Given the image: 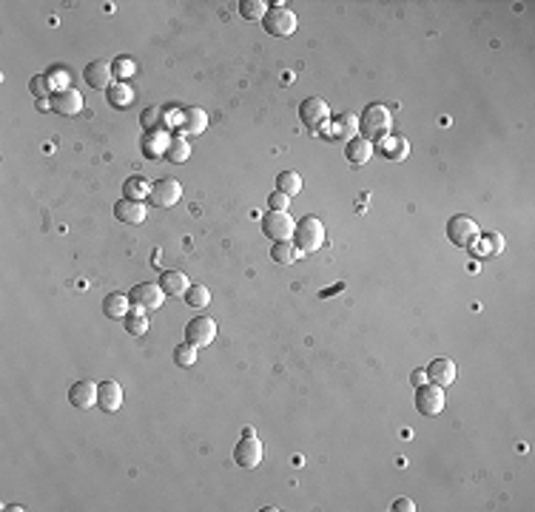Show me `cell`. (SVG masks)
Masks as SVG:
<instances>
[{"label": "cell", "mask_w": 535, "mask_h": 512, "mask_svg": "<svg viewBox=\"0 0 535 512\" xmlns=\"http://www.w3.org/2000/svg\"><path fill=\"white\" fill-rule=\"evenodd\" d=\"M390 128H393V117H390V111H387L382 103H370V106H365V111L359 114V137H365V140H370V143L387 137Z\"/></svg>", "instance_id": "6da1fadb"}, {"label": "cell", "mask_w": 535, "mask_h": 512, "mask_svg": "<svg viewBox=\"0 0 535 512\" xmlns=\"http://www.w3.org/2000/svg\"><path fill=\"white\" fill-rule=\"evenodd\" d=\"M293 245L299 248V254H316L325 245V225H322V220H316L313 214L302 217L296 222V231H293Z\"/></svg>", "instance_id": "7a4b0ae2"}, {"label": "cell", "mask_w": 535, "mask_h": 512, "mask_svg": "<svg viewBox=\"0 0 535 512\" xmlns=\"http://www.w3.org/2000/svg\"><path fill=\"white\" fill-rule=\"evenodd\" d=\"M479 237H482V228L476 225L473 217L456 214V217L447 220V240H450L456 248H473Z\"/></svg>", "instance_id": "3957f363"}, {"label": "cell", "mask_w": 535, "mask_h": 512, "mask_svg": "<svg viewBox=\"0 0 535 512\" xmlns=\"http://www.w3.org/2000/svg\"><path fill=\"white\" fill-rule=\"evenodd\" d=\"M263 26L273 37H290L296 31V14L285 3H273L265 11V17H263Z\"/></svg>", "instance_id": "277c9868"}, {"label": "cell", "mask_w": 535, "mask_h": 512, "mask_svg": "<svg viewBox=\"0 0 535 512\" xmlns=\"http://www.w3.org/2000/svg\"><path fill=\"white\" fill-rule=\"evenodd\" d=\"M293 231H296V222L287 211H270L268 208L263 214V234L273 242H282V240H293Z\"/></svg>", "instance_id": "5b68a950"}, {"label": "cell", "mask_w": 535, "mask_h": 512, "mask_svg": "<svg viewBox=\"0 0 535 512\" xmlns=\"http://www.w3.org/2000/svg\"><path fill=\"white\" fill-rule=\"evenodd\" d=\"M183 197V185L171 177H163L157 183H151V194H148V203L154 208H174Z\"/></svg>", "instance_id": "8992f818"}, {"label": "cell", "mask_w": 535, "mask_h": 512, "mask_svg": "<svg viewBox=\"0 0 535 512\" xmlns=\"http://www.w3.org/2000/svg\"><path fill=\"white\" fill-rule=\"evenodd\" d=\"M214 339H217V322L211 316H197V319H191L185 324V342L191 347H197V350L208 347Z\"/></svg>", "instance_id": "52a82bcc"}, {"label": "cell", "mask_w": 535, "mask_h": 512, "mask_svg": "<svg viewBox=\"0 0 535 512\" xmlns=\"http://www.w3.org/2000/svg\"><path fill=\"white\" fill-rule=\"evenodd\" d=\"M447 399H444V387L439 384H422L416 387V410L422 416H439L444 410Z\"/></svg>", "instance_id": "ba28073f"}, {"label": "cell", "mask_w": 535, "mask_h": 512, "mask_svg": "<svg viewBox=\"0 0 535 512\" xmlns=\"http://www.w3.org/2000/svg\"><path fill=\"white\" fill-rule=\"evenodd\" d=\"M128 299H131V304L140 307V310H157V307H163L165 293H163V287L154 285V282H140V285L131 287Z\"/></svg>", "instance_id": "9c48e42d"}, {"label": "cell", "mask_w": 535, "mask_h": 512, "mask_svg": "<svg viewBox=\"0 0 535 512\" xmlns=\"http://www.w3.org/2000/svg\"><path fill=\"white\" fill-rule=\"evenodd\" d=\"M234 461L243 467V470H254L260 467L263 461V441L257 436H243L234 447Z\"/></svg>", "instance_id": "30bf717a"}, {"label": "cell", "mask_w": 535, "mask_h": 512, "mask_svg": "<svg viewBox=\"0 0 535 512\" xmlns=\"http://www.w3.org/2000/svg\"><path fill=\"white\" fill-rule=\"evenodd\" d=\"M49 100H51V111H54V114L77 117V114L83 111V97H80V91H74V88H57V91L49 94Z\"/></svg>", "instance_id": "8fae6325"}, {"label": "cell", "mask_w": 535, "mask_h": 512, "mask_svg": "<svg viewBox=\"0 0 535 512\" xmlns=\"http://www.w3.org/2000/svg\"><path fill=\"white\" fill-rule=\"evenodd\" d=\"M327 117H330V108L322 97H305L299 103V120H302L305 128H319Z\"/></svg>", "instance_id": "7c38bea8"}, {"label": "cell", "mask_w": 535, "mask_h": 512, "mask_svg": "<svg viewBox=\"0 0 535 512\" xmlns=\"http://www.w3.org/2000/svg\"><path fill=\"white\" fill-rule=\"evenodd\" d=\"M97 407L103 413H117L123 407V387L114 379H106L97 384Z\"/></svg>", "instance_id": "4fadbf2b"}, {"label": "cell", "mask_w": 535, "mask_h": 512, "mask_svg": "<svg viewBox=\"0 0 535 512\" xmlns=\"http://www.w3.org/2000/svg\"><path fill=\"white\" fill-rule=\"evenodd\" d=\"M83 77H86V83H88L91 88L106 91V88H111V77H114V71H111V63H108V60H91V63L86 66Z\"/></svg>", "instance_id": "5bb4252c"}, {"label": "cell", "mask_w": 535, "mask_h": 512, "mask_svg": "<svg viewBox=\"0 0 535 512\" xmlns=\"http://www.w3.org/2000/svg\"><path fill=\"white\" fill-rule=\"evenodd\" d=\"M114 217L120 220V222H126V225H143L146 222V217H148V208H146V203H137V200H120V203H114Z\"/></svg>", "instance_id": "9a60e30c"}, {"label": "cell", "mask_w": 535, "mask_h": 512, "mask_svg": "<svg viewBox=\"0 0 535 512\" xmlns=\"http://www.w3.org/2000/svg\"><path fill=\"white\" fill-rule=\"evenodd\" d=\"M373 154H376V148H373V143L365 140V137H353V140L345 143V160H347L350 165H356V168L367 165Z\"/></svg>", "instance_id": "2e32d148"}, {"label": "cell", "mask_w": 535, "mask_h": 512, "mask_svg": "<svg viewBox=\"0 0 535 512\" xmlns=\"http://www.w3.org/2000/svg\"><path fill=\"white\" fill-rule=\"evenodd\" d=\"M373 148H379V154H382L384 160H390V163H404L407 154H410V143H407L404 137H393V134L382 137L379 145H373Z\"/></svg>", "instance_id": "e0dca14e"}, {"label": "cell", "mask_w": 535, "mask_h": 512, "mask_svg": "<svg viewBox=\"0 0 535 512\" xmlns=\"http://www.w3.org/2000/svg\"><path fill=\"white\" fill-rule=\"evenodd\" d=\"M68 401H71V407H77V410H88L91 404H97V384L88 382V379L74 382V384L68 387Z\"/></svg>", "instance_id": "ac0fdd59"}, {"label": "cell", "mask_w": 535, "mask_h": 512, "mask_svg": "<svg viewBox=\"0 0 535 512\" xmlns=\"http://www.w3.org/2000/svg\"><path fill=\"white\" fill-rule=\"evenodd\" d=\"M427 382L430 384H439V387H450L456 382V364L450 359H433L427 367Z\"/></svg>", "instance_id": "d6986e66"}, {"label": "cell", "mask_w": 535, "mask_h": 512, "mask_svg": "<svg viewBox=\"0 0 535 512\" xmlns=\"http://www.w3.org/2000/svg\"><path fill=\"white\" fill-rule=\"evenodd\" d=\"M131 310H134V304H131V299H128L126 293H108V296L103 299V313H106L108 319H114V322H123Z\"/></svg>", "instance_id": "ffe728a7"}, {"label": "cell", "mask_w": 535, "mask_h": 512, "mask_svg": "<svg viewBox=\"0 0 535 512\" xmlns=\"http://www.w3.org/2000/svg\"><path fill=\"white\" fill-rule=\"evenodd\" d=\"M333 137H339V140H353V137H359V114H353V111H342V114H336V123H333Z\"/></svg>", "instance_id": "44dd1931"}, {"label": "cell", "mask_w": 535, "mask_h": 512, "mask_svg": "<svg viewBox=\"0 0 535 512\" xmlns=\"http://www.w3.org/2000/svg\"><path fill=\"white\" fill-rule=\"evenodd\" d=\"M157 285L163 287L165 296H180V293H185V290L191 287V282H188V276H185L183 270H165Z\"/></svg>", "instance_id": "7402d4cb"}, {"label": "cell", "mask_w": 535, "mask_h": 512, "mask_svg": "<svg viewBox=\"0 0 535 512\" xmlns=\"http://www.w3.org/2000/svg\"><path fill=\"white\" fill-rule=\"evenodd\" d=\"M476 254H479V259H490V256H499L501 251H504V240H501V234H482L479 240H476ZM470 248V251H473Z\"/></svg>", "instance_id": "603a6c76"}, {"label": "cell", "mask_w": 535, "mask_h": 512, "mask_svg": "<svg viewBox=\"0 0 535 512\" xmlns=\"http://www.w3.org/2000/svg\"><path fill=\"white\" fill-rule=\"evenodd\" d=\"M168 143H171V137H165L160 128H157V131H148V134L143 137V154H146L148 160H157V157L165 154Z\"/></svg>", "instance_id": "cb8c5ba5"}, {"label": "cell", "mask_w": 535, "mask_h": 512, "mask_svg": "<svg viewBox=\"0 0 535 512\" xmlns=\"http://www.w3.org/2000/svg\"><path fill=\"white\" fill-rule=\"evenodd\" d=\"M180 126L185 134H203L205 126H208V114L203 108H188L180 114Z\"/></svg>", "instance_id": "d4e9b609"}, {"label": "cell", "mask_w": 535, "mask_h": 512, "mask_svg": "<svg viewBox=\"0 0 535 512\" xmlns=\"http://www.w3.org/2000/svg\"><path fill=\"white\" fill-rule=\"evenodd\" d=\"M163 157H165L171 165L185 163V160L191 157V145H188V140H185V137H171V143H168V148H165Z\"/></svg>", "instance_id": "484cf974"}, {"label": "cell", "mask_w": 535, "mask_h": 512, "mask_svg": "<svg viewBox=\"0 0 535 512\" xmlns=\"http://www.w3.org/2000/svg\"><path fill=\"white\" fill-rule=\"evenodd\" d=\"M270 259L276 265H293L299 259V248L290 242V240H282V242H273L270 245Z\"/></svg>", "instance_id": "4316f807"}, {"label": "cell", "mask_w": 535, "mask_h": 512, "mask_svg": "<svg viewBox=\"0 0 535 512\" xmlns=\"http://www.w3.org/2000/svg\"><path fill=\"white\" fill-rule=\"evenodd\" d=\"M123 194H126V200L143 203V200H148V194H151V183H148L146 177H131V180H126Z\"/></svg>", "instance_id": "83f0119b"}, {"label": "cell", "mask_w": 535, "mask_h": 512, "mask_svg": "<svg viewBox=\"0 0 535 512\" xmlns=\"http://www.w3.org/2000/svg\"><path fill=\"white\" fill-rule=\"evenodd\" d=\"M276 191H282L285 197H296L302 191V177L296 171H279L276 174Z\"/></svg>", "instance_id": "f1b7e54d"}, {"label": "cell", "mask_w": 535, "mask_h": 512, "mask_svg": "<svg viewBox=\"0 0 535 512\" xmlns=\"http://www.w3.org/2000/svg\"><path fill=\"white\" fill-rule=\"evenodd\" d=\"M185 304H191V307H208L211 304V290L205 287V285H191L188 290H185Z\"/></svg>", "instance_id": "f546056e"}, {"label": "cell", "mask_w": 535, "mask_h": 512, "mask_svg": "<svg viewBox=\"0 0 535 512\" xmlns=\"http://www.w3.org/2000/svg\"><path fill=\"white\" fill-rule=\"evenodd\" d=\"M123 322H126V330H128L131 336H143V333H148V319H146V310H140V307H134Z\"/></svg>", "instance_id": "4dcf8cb0"}, {"label": "cell", "mask_w": 535, "mask_h": 512, "mask_svg": "<svg viewBox=\"0 0 535 512\" xmlns=\"http://www.w3.org/2000/svg\"><path fill=\"white\" fill-rule=\"evenodd\" d=\"M265 11H268V6L263 0H243V3H240V14H243L245 20H263Z\"/></svg>", "instance_id": "1f68e13d"}, {"label": "cell", "mask_w": 535, "mask_h": 512, "mask_svg": "<svg viewBox=\"0 0 535 512\" xmlns=\"http://www.w3.org/2000/svg\"><path fill=\"white\" fill-rule=\"evenodd\" d=\"M174 362H177L180 367H194V362H197V347H191L188 342H185V344H177V347H174Z\"/></svg>", "instance_id": "d6a6232c"}, {"label": "cell", "mask_w": 535, "mask_h": 512, "mask_svg": "<svg viewBox=\"0 0 535 512\" xmlns=\"http://www.w3.org/2000/svg\"><path fill=\"white\" fill-rule=\"evenodd\" d=\"M108 100H111V106L126 108V106L134 100V94H131V88H128V86H111V88H108Z\"/></svg>", "instance_id": "836d02e7"}, {"label": "cell", "mask_w": 535, "mask_h": 512, "mask_svg": "<svg viewBox=\"0 0 535 512\" xmlns=\"http://www.w3.org/2000/svg\"><path fill=\"white\" fill-rule=\"evenodd\" d=\"M111 71H114V77H120V80H128V77H134V71H137V66L128 60V57H120V60H114L111 63Z\"/></svg>", "instance_id": "e575fe53"}, {"label": "cell", "mask_w": 535, "mask_h": 512, "mask_svg": "<svg viewBox=\"0 0 535 512\" xmlns=\"http://www.w3.org/2000/svg\"><path fill=\"white\" fill-rule=\"evenodd\" d=\"M160 117H163V111L151 106V108H146V111H143L140 123H143V128H146V131H157V126H160Z\"/></svg>", "instance_id": "d590c367"}, {"label": "cell", "mask_w": 535, "mask_h": 512, "mask_svg": "<svg viewBox=\"0 0 535 512\" xmlns=\"http://www.w3.org/2000/svg\"><path fill=\"white\" fill-rule=\"evenodd\" d=\"M29 91H31L37 100H43V97H46V91H49V80H46V77H40V74H34V77L29 80Z\"/></svg>", "instance_id": "8d00e7d4"}, {"label": "cell", "mask_w": 535, "mask_h": 512, "mask_svg": "<svg viewBox=\"0 0 535 512\" xmlns=\"http://www.w3.org/2000/svg\"><path fill=\"white\" fill-rule=\"evenodd\" d=\"M268 208H270V211H287V208H290V197H285L282 191H273V194L268 197Z\"/></svg>", "instance_id": "74e56055"}, {"label": "cell", "mask_w": 535, "mask_h": 512, "mask_svg": "<svg viewBox=\"0 0 535 512\" xmlns=\"http://www.w3.org/2000/svg\"><path fill=\"white\" fill-rule=\"evenodd\" d=\"M393 510H396V512H413V510H416V504H413L410 498H396V501H393Z\"/></svg>", "instance_id": "f35d334b"}, {"label": "cell", "mask_w": 535, "mask_h": 512, "mask_svg": "<svg viewBox=\"0 0 535 512\" xmlns=\"http://www.w3.org/2000/svg\"><path fill=\"white\" fill-rule=\"evenodd\" d=\"M410 382H413L416 387L427 384V370H424V367H416V370H413V376H410Z\"/></svg>", "instance_id": "ab89813d"}, {"label": "cell", "mask_w": 535, "mask_h": 512, "mask_svg": "<svg viewBox=\"0 0 535 512\" xmlns=\"http://www.w3.org/2000/svg\"><path fill=\"white\" fill-rule=\"evenodd\" d=\"M46 108H51V100H46V97L37 100V111H46Z\"/></svg>", "instance_id": "60d3db41"}]
</instances>
